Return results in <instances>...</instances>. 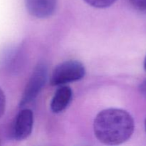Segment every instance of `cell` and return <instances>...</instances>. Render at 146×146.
Segmentation results:
<instances>
[{
	"label": "cell",
	"mask_w": 146,
	"mask_h": 146,
	"mask_svg": "<svg viewBox=\"0 0 146 146\" xmlns=\"http://www.w3.org/2000/svg\"><path fill=\"white\" fill-rule=\"evenodd\" d=\"M135 129L132 115L122 109L108 108L101 111L94 122L95 136L102 143L120 145L128 141Z\"/></svg>",
	"instance_id": "6da1fadb"
},
{
	"label": "cell",
	"mask_w": 146,
	"mask_h": 146,
	"mask_svg": "<svg viewBox=\"0 0 146 146\" xmlns=\"http://www.w3.org/2000/svg\"><path fill=\"white\" fill-rule=\"evenodd\" d=\"M86 74L84 64L70 60L58 64L53 71L50 80L51 86H62L82 79Z\"/></svg>",
	"instance_id": "7a4b0ae2"
},
{
	"label": "cell",
	"mask_w": 146,
	"mask_h": 146,
	"mask_svg": "<svg viewBox=\"0 0 146 146\" xmlns=\"http://www.w3.org/2000/svg\"><path fill=\"white\" fill-rule=\"evenodd\" d=\"M48 76V67L44 62L37 64L26 86L20 101V107L30 104L36 98L44 88Z\"/></svg>",
	"instance_id": "3957f363"
},
{
	"label": "cell",
	"mask_w": 146,
	"mask_h": 146,
	"mask_svg": "<svg viewBox=\"0 0 146 146\" xmlns=\"http://www.w3.org/2000/svg\"><path fill=\"white\" fill-rule=\"evenodd\" d=\"M34 125V113L24 108L15 117L11 129V135L16 141H23L31 135Z\"/></svg>",
	"instance_id": "277c9868"
},
{
	"label": "cell",
	"mask_w": 146,
	"mask_h": 146,
	"mask_svg": "<svg viewBox=\"0 0 146 146\" xmlns=\"http://www.w3.org/2000/svg\"><path fill=\"white\" fill-rule=\"evenodd\" d=\"M26 8L31 16L45 19L55 12L57 0H24Z\"/></svg>",
	"instance_id": "5b68a950"
},
{
	"label": "cell",
	"mask_w": 146,
	"mask_h": 146,
	"mask_svg": "<svg viewBox=\"0 0 146 146\" xmlns=\"http://www.w3.org/2000/svg\"><path fill=\"white\" fill-rule=\"evenodd\" d=\"M73 97L71 88L62 85L56 90L51 102V109L55 113L64 111L71 103Z\"/></svg>",
	"instance_id": "8992f818"
},
{
	"label": "cell",
	"mask_w": 146,
	"mask_h": 146,
	"mask_svg": "<svg viewBox=\"0 0 146 146\" xmlns=\"http://www.w3.org/2000/svg\"><path fill=\"white\" fill-rule=\"evenodd\" d=\"M86 2L96 8H106L116 1V0H84Z\"/></svg>",
	"instance_id": "52a82bcc"
},
{
	"label": "cell",
	"mask_w": 146,
	"mask_h": 146,
	"mask_svg": "<svg viewBox=\"0 0 146 146\" xmlns=\"http://www.w3.org/2000/svg\"><path fill=\"white\" fill-rule=\"evenodd\" d=\"M131 5L141 11H146V0H129Z\"/></svg>",
	"instance_id": "ba28073f"
},
{
	"label": "cell",
	"mask_w": 146,
	"mask_h": 146,
	"mask_svg": "<svg viewBox=\"0 0 146 146\" xmlns=\"http://www.w3.org/2000/svg\"><path fill=\"white\" fill-rule=\"evenodd\" d=\"M6 107V98L4 92L0 88V118L3 115L5 111Z\"/></svg>",
	"instance_id": "9c48e42d"
},
{
	"label": "cell",
	"mask_w": 146,
	"mask_h": 146,
	"mask_svg": "<svg viewBox=\"0 0 146 146\" xmlns=\"http://www.w3.org/2000/svg\"><path fill=\"white\" fill-rule=\"evenodd\" d=\"M141 91L143 92V94H145V95L146 96V80L143 81V83L142 85H141Z\"/></svg>",
	"instance_id": "30bf717a"
},
{
	"label": "cell",
	"mask_w": 146,
	"mask_h": 146,
	"mask_svg": "<svg viewBox=\"0 0 146 146\" xmlns=\"http://www.w3.org/2000/svg\"><path fill=\"white\" fill-rule=\"evenodd\" d=\"M144 68H145V69L146 71V56L145 58V60H144Z\"/></svg>",
	"instance_id": "8fae6325"
},
{
	"label": "cell",
	"mask_w": 146,
	"mask_h": 146,
	"mask_svg": "<svg viewBox=\"0 0 146 146\" xmlns=\"http://www.w3.org/2000/svg\"><path fill=\"white\" fill-rule=\"evenodd\" d=\"M145 131H146V119H145Z\"/></svg>",
	"instance_id": "7c38bea8"
}]
</instances>
